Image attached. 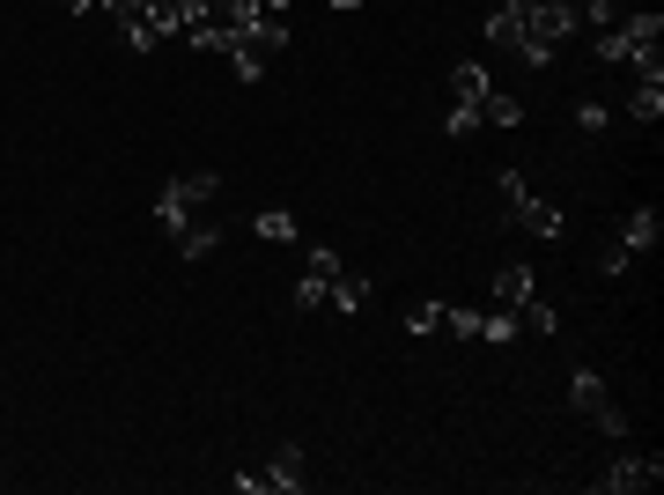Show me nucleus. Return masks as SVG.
Here are the masks:
<instances>
[{
	"mask_svg": "<svg viewBox=\"0 0 664 495\" xmlns=\"http://www.w3.org/2000/svg\"><path fill=\"white\" fill-rule=\"evenodd\" d=\"M510 8H517V31H524V60H532V67H546L576 31H583V15H576L569 0H510Z\"/></svg>",
	"mask_w": 664,
	"mask_h": 495,
	"instance_id": "nucleus-1",
	"label": "nucleus"
},
{
	"mask_svg": "<svg viewBox=\"0 0 664 495\" xmlns=\"http://www.w3.org/2000/svg\"><path fill=\"white\" fill-rule=\"evenodd\" d=\"M495 192H502V215H510L517 229H532V237H546V245H561V237H569V215L524 186V170H502V178H495Z\"/></svg>",
	"mask_w": 664,
	"mask_h": 495,
	"instance_id": "nucleus-2",
	"label": "nucleus"
},
{
	"mask_svg": "<svg viewBox=\"0 0 664 495\" xmlns=\"http://www.w3.org/2000/svg\"><path fill=\"white\" fill-rule=\"evenodd\" d=\"M281 52H288V23H244V31L229 37V52H222V60L237 67V82H259Z\"/></svg>",
	"mask_w": 664,
	"mask_h": 495,
	"instance_id": "nucleus-3",
	"label": "nucleus"
},
{
	"mask_svg": "<svg viewBox=\"0 0 664 495\" xmlns=\"http://www.w3.org/2000/svg\"><path fill=\"white\" fill-rule=\"evenodd\" d=\"M214 192H222V178H214V170L170 178V186L155 192V222H163V229H185L192 215H208V208H214Z\"/></svg>",
	"mask_w": 664,
	"mask_h": 495,
	"instance_id": "nucleus-4",
	"label": "nucleus"
},
{
	"mask_svg": "<svg viewBox=\"0 0 664 495\" xmlns=\"http://www.w3.org/2000/svg\"><path fill=\"white\" fill-rule=\"evenodd\" d=\"M657 481H664V459H657V451H620V459L598 473L605 495H642V488H657Z\"/></svg>",
	"mask_w": 664,
	"mask_h": 495,
	"instance_id": "nucleus-5",
	"label": "nucleus"
},
{
	"mask_svg": "<svg viewBox=\"0 0 664 495\" xmlns=\"http://www.w3.org/2000/svg\"><path fill=\"white\" fill-rule=\"evenodd\" d=\"M569 400L583 406V414H591L605 436H628V414L613 406V392H605V377H598V370H576V377H569Z\"/></svg>",
	"mask_w": 664,
	"mask_h": 495,
	"instance_id": "nucleus-6",
	"label": "nucleus"
},
{
	"mask_svg": "<svg viewBox=\"0 0 664 495\" xmlns=\"http://www.w3.org/2000/svg\"><path fill=\"white\" fill-rule=\"evenodd\" d=\"M303 481H310V473H303V451H296V444H281L266 473H237V488H244V495H266V488H288V495H296Z\"/></svg>",
	"mask_w": 664,
	"mask_h": 495,
	"instance_id": "nucleus-7",
	"label": "nucleus"
},
{
	"mask_svg": "<svg viewBox=\"0 0 664 495\" xmlns=\"http://www.w3.org/2000/svg\"><path fill=\"white\" fill-rule=\"evenodd\" d=\"M170 237H178V259H185V267H200V259L222 245V222H214V215H192L185 229H170Z\"/></svg>",
	"mask_w": 664,
	"mask_h": 495,
	"instance_id": "nucleus-8",
	"label": "nucleus"
},
{
	"mask_svg": "<svg viewBox=\"0 0 664 495\" xmlns=\"http://www.w3.org/2000/svg\"><path fill=\"white\" fill-rule=\"evenodd\" d=\"M487 52H502V60H524V31H517V8H510V0L487 15ZM524 67H532V60H524Z\"/></svg>",
	"mask_w": 664,
	"mask_h": 495,
	"instance_id": "nucleus-9",
	"label": "nucleus"
},
{
	"mask_svg": "<svg viewBox=\"0 0 664 495\" xmlns=\"http://www.w3.org/2000/svg\"><path fill=\"white\" fill-rule=\"evenodd\" d=\"M657 237H664V222H657V208H635V215L620 222V245H628L635 259H650V251H657Z\"/></svg>",
	"mask_w": 664,
	"mask_h": 495,
	"instance_id": "nucleus-10",
	"label": "nucleus"
},
{
	"mask_svg": "<svg viewBox=\"0 0 664 495\" xmlns=\"http://www.w3.org/2000/svg\"><path fill=\"white\" fill-rule=\"evenodd\" d=\"M487 90H495V82H487V67H481V60H458V67H451V104H458V111H473Z\"/></svg>",
	"mask_w": 664,
	"mask_h": 495,
	"instance_id": "nucleus-11",
	"label": "nucleus"
},
{
	"mask_svg": "<svg viewBox=\"0 0 664 495\" xmlns=\"http://www.w3.org/2000/svg\"><path fill=\"white\" fill-rule=\"evenodd\" d=\"M473 119L481 126H524V104H517L510 90H487L481 104H473Z\"/></svg>",
	"mask_w": 664,
	"mask_h": 495,
	"instance_id": "nucleus-12",
	"label": "nucleus"
},
{
	"mask_svg": "<svg viewBox=\"0 0 664 495\" xmlns=\"http://www.w3.org/2000/svg\"><path fill=\"white\" fill-rule=\"evenodd\" d=\"M524 296H532V267H524V259H510V267L495 274V304H502V310H517Z\"/></svg>",
	"mask_w": 664,
	"mask_h": 495,
	"instance_id": "nucleus-13",
	"label": "nucleus"
},
{
	"mask_svg": "<svg viewBox=\"0 0 664 495\" xmlns=\"http://www.w3.org/2000/svg\"><path fill=\"white\" fill-rule=\"evenodd\" d=\"M325 304H332V310H347V318H355V310H369V281H363V274H340V281H332V288H325Z\"/></svg>",
	"mask_w": 664,
	"mask_h": 495,
	"instance_id": "nucleus-14",
	"label": "nucleus"
},
{
	"mask_svg": "<svg viewBox=\"0 0 664 495\" xmlns=\"http://www.w3.org/2000/svg\"><path fill=\"white\" fill-rule=\"evenodd\" d=\"M628 119H642V126L664 119V82H635L628 90Z\"/></svg>",
	"mask_w": 664,
	"mask_h": 495,
	"instance_id": "nucleus-15",
	"label": "nucleus"
},
{
	"mask_svg": "<svg viewBox=\"0 0 664 495\" xmlns=\"http://www.w3.org/2000/svg\"><path fill=\"white\" fill-rule=\"evenodd\" d=\"M517 333H532V341H546V333H561V318H554V304H517Z\"/></svg>",
	"mask_w": 664,
	"mask_h": 495,
	"instance_id": "nucleus-16",
	"label": "nucleus"
},
{
	"mask_svg": "<svg viewBox=\"0 0 664 495\" xmlns=\"http://www.w3.org/2000/svg\"><path fill=\"white\" fill-rule=\"evenodd\" d=\"M481 341H487V347H510V341H517V310H502V304L481 310Z\"/></svg>",
	"mask_w": 664,
	"mask_h": 495,
	"instance_id": "nucleus-17",
	"label": "nucleus"
},
{
	"mask_svg": "<svg viewBox=\"0 0 664 495\" xmlns=\"http://www.w3.org/2000/svg\"><path fill=\"white\" fill-rule=\"evenodd\" d=\"M251 229H259L266 245H296V215H288V208H266V215L251 222Z\"/></svg>",
	"mask_w": 664,
	"mask_h": 495,
	"instance_id": "nucleus-18",
	"label": "nucleus"
},
{
	"mask_svg": "<svg viewBox=\"0 0 664 495\" xmlns=\"http://www.w3.org/2000/svg\"><path fill=\"white\" fill-rule=\"evenodd\" d=\"M303 274H310V281H325V288H332V281L347 274V267H340V251H325V245H310V267H303Z\"/></svg>",
	"mask_w": 664,
	"mask_h": 495,
	"instance_id": "nucleus-19",
	"label": "nucleus"
},
{
	"mask_svg": "<svg viewBox=\"0 0 664 495\" xmlns=\"http://www.w3.org/2000/svg\"><path fill=\"white\" fill-rule=\"evenodd\" d=\"M628 267H635V251L620 245V237H613V245H598V274H605V281H620Z\"/></svg>",
	"mask_w": 664,
	"mask_h": 495,
	"instance_id": "nucleus-20",
	"label": "nucleus"
},
{
	"mask_svg": "<svg viewBox=\"0 0 664 495\" xmlns=\"http://www.w3.org/2000/svg\"><path fill=\"white\" fill-rule=\"evenodd\" d=\"M406 333H443V304H436V296L414 304V310H406Z\"/></svg>",
	"mask_w": 664,
	"mask_h": 495,
	"instance_id": "nucleus-21",
	"label": "nucleus"
},
{
	"mask_svg": "<svg viewBox=\"0 0 664 495\" xmlns=\"http://www.w3.org/2000/svg\"><path fill=\"white\" fill-rule=\"evenodd\" d=\"M443 333H458V341H481V310H451V304H443Z\"/></svg>",
	"mask_w": 664,
	"mask_h": 495,
	"instance_id": "nucleus-22",
	"label": "nucleus"
},
{
	"mask_svg": "<svg viewBox=\"0 0 664 495\" xmlns=\"http://www.w3.org/2000/svg\"><path fill=\"white\" fill-rule=\"evenodd\" d=\"M576 126H583V133H605V126H613V111H605L598 96H583V104H576Z\"/></svg>",
	"mask_w": 664,
	"mask_h": 495,
	"instance_id": "nucleus-23",
	"label": "nucleus"
},
{
	"mask_svg": "<svg viewBox=\"0 0 664 495\" xmlns=\"http://www.w3.org/2000/svg\"><path fill=\"white\" fill-rule=\"evenodd\" d=\"M318 304H325V281L303 274V281H296V310H318Z\"/></svg>",
	"mask_w": 664,
	"mask_h": 495,
	"instance_id": "nucleus-24",
	"label": "nucleus"
},
{
	"mask_svg": "<svg viewBox=\"0 0 664 495\" xmlns=\"http://www.w3.org/2000/svg\"><path fill=\"white\" fill-rule=\"evenodd\" d=\"M473 126H481V119H473V111H458V104H451V111H443V133H451V141H465Z\"/></svg>",
	"mask_w": 664,
	"mask_h": 495,
	"instance_id": "nucleus-25",
	"label": "nucleus"
},
{
	"mask_svg": "<svg viewBox=\"0 0 664 495\" xmlns=\"http://www.w3.org/2000/svg\"><path fill=\"white\" fill-rule=\"evenodd\" d=\"M60 8H74V15H90V8H96V0H60Z\"/></svg>",
	"mask_w": 664,
	"mask_h": 495,
	"instance_id": "nucleus-26",
	"label": "nucleus"
},
{
	"mask_svg": "<svg viewBox=\"0 0 664 495\" xmlns=\"http://www.w3.org/2000/svg\"><path fill=\"white\" fill-rule=\"evenodd\" d=\"M325 8H340V15H347V8H363V0H325Z\"/></svg>",
	"mask_w": 664,
	"mask_h": 495,
	"instance_id": "nucleus-27",
	"label": "nucleus"
}]
</instances>
